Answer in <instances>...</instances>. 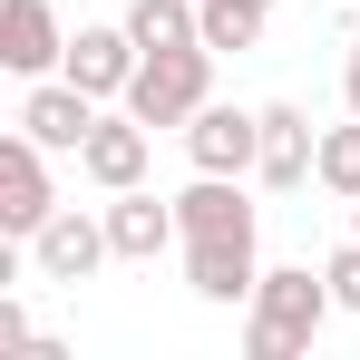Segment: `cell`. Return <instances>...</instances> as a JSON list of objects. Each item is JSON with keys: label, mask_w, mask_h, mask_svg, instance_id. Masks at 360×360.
<instances>
[{"label": "cell", "mask_w": 360, "mask_h": 360, "mask_svg": "<svg viewBox=\"0 0 360 360\" xmlns=\"http://www.w3.org/2000/svg\"><path fill=\"white\" fill-rule=\"evenodd\" d=\"M331 311H341V302H331V273H311V263H263V283L243 302V360H302L321 341Z\"/></svg>", "instance_id": "cell-1"}, {"label": "cell", "mask_w": 360, "mask_h": 360, "mask_svg": "<svg viewBox=\"0 0 360 360\" xmlns=\"http://www.w3.org/2000/svg\"><path fill=\"white\" fill-rule=\"evenodd\" d=\"M205 98H214V49L195 39V49H146L117 108H136L146 127H185L195 108H205Z\"/></svg>", "instance_id": "cell-2"}, {"label": "cell", "mask_w": 360, "mask_h": 360, "mask_svg": "<svg viewBox=\"0 0 360 360\" xmlns=\"http://www.w3.org/2000/svg\"><path fill=\"white\" fill-rule=\"evenodd\" d=\"M59 214V185H49V146L30 136V127H10L0 136V234L30 243L39 224Z\"/></svg>", "instance_id": "cell-3"}, {"label": "cell", "mask_w": 360, "mask_h": 360, "mask_svg": "<svg viewBox=\"0 0 360 360\" xmlns=\"http://www.w3.org/2000/svg\"><path fill=\"white\" fill-rule=\"evenodd\" d=\"M253 156H263V108L205 98V108L185 117V166H195V176H253Z\"/></svg>", "instance_id": "cell-4"}, {"label": "cell", "mask_w": 360, "mask_h": 360, "mask_svg": "<svg viewBox=\"0 0 360 360\" xmlns=\"http://www.w3.org/2000/svg\"><path fill=\"white\" fill-rule=\"evenodd\" d=\"M30 263H39V283H88L98 263H117V243H108V205L88 214V205H59L39 234H30Z\"/></svg>", "instance_id": "cell-5"}, {"label": "cell", "mask_w": 360, "mask_h": 360, "mask_svg": "<svg viewBox=\"0 0 360 360\" xmlns=\"http://www.w3.org/2000/svg\"><path fill=\"white\" fill-rule=\"evenodd\" d=\"M253 283H263V234H195L185 243V292L195 302L234 311V302H253Z\"/></svg>", "instance_id": "cell-6"}, {"label": "cell", "mask_w": 360, "mask_h": 360, "mask_svg": "<svg viewBox=\"0 0 360 360\" xmlns=\"http://www.w3.org/2000/svg\"><path fill=\"white\" fill-rule=\"evenodd\" d=\"M146 146H156V127L136 117V108H98L88 146H78V176L98 185V195H127V185H146Z\"/></svg>", "instance_id": "cell-7"}, {"label": "cell", "mask_w": 360, "mask_h": 360, "mask_svg": "<svg viewBox=\"0 0 360 360\" xmlns=\"http://www.w3.org/2000/svg\"><path fill=\"white\" fill-rule=\"evenodd\" d=\"M10 127H30L49 156H78V146H88V127H98V98L59 68V78H30V88H20V117H10Z\"/></svg>", "instance_id": "cell-8"}, {"label": "cell", "mask_w": 360, "mask_h": 360, "mask_svg": "<svg viewBox=\"0 0 360 360\" xmlns=\"http://www.w3.org/2000/svg\"><path fill=\"white\" fill-rule=\"evenodd\" d=\"M136 59H146V49H136V30H127V20H88V30L68 39V59H59V68L88 88V98H98V108H117L127 78H136Z\"/></svg>", "instance_id": "cell-9"}, {"label": "cell", "mask_w": 360, "mask_h": 360, "mask_svg": "<svg viewBox=\"0 0 360 360\" xmlns=\"http://www.w3.org/2000/svg\"><path fill=\"white\" fill-rule=\"evenodd\" d=\"M108 243H117V263H156V253H185L176 195H146V185L108 195Z\"/></svg>", "instance_id": "cell-10"}, {"label": "cell", "mask_w": 360, "mask_h": 360, "mask_svg": "<svg viewBox=\"0 0 360 360\" xmlns=\"http://www.w3.org/2000/svg\"><path fill=\"white\" fill-rule=\"evenodd\" d=\"M311 166H321V127L302 117L292 98H273V108H263V156H253V185L292 195V185H311Z\"/></svg>", "instance_id": "cell-11"}, {"label": "cell", "mask_w": 360, "mask_h": 360, "mask_svg": "<svg viewBox=\"0 0 360 360\" xmlns=\"http://www.w3.org/2000/svg\"><path fill=\"white\" fill-rule=\"evenodd\" d=\"M68 59V30L49 0H0V68L10 78H59Z\"/></svg>", "instance_id": "cell-12"}, {"label": "cell", "mask_w": 360, "mask_h": 360, "mask_svg": "<svg viewBox=\"0 0 360 360\" xmlns=\"http://www.w3.org/2000/svg\"><path fill=\"white\" fill-rule=\"evenodd\" d=\"M136 49H195L205 39V0H127Z\"/></svg>", "instance_id": "cell-13"}, {"label": "cell", "mask_w": 360, "mask_h": 360, "mask_svg": "<svg viewBox=\"0 0 360 360\" xmlns=\"http://www.w3.org/2000/svg\"><path fill=\"white\" fill-rule=\"evenodd\" d=\"M311 185H321V195H341V205L360 195V117L321 127V166H311Z\"/></svg>", "instance_id": "cell-14"}, {"label": "cell", "mask_w": 360, "mask_h": 360, "mask_svg": "<svg viewBox=\"0 0 360 360\" xmlns=\"http://www.w3.org/2000/svg\"><path fill=\"white\" fill-rule=\"evenodd\" d=\"M263 20L273 10H253V0H205V49H253Z\"/></svg>", "instance_id": "cell-15"}, {"label": "cell", "mask_w": 360, "mask_h": 360, "mask_svg": "<svg viewBox=\"0 0 360 360\" xmlns=\"http://www.w3.org/2000/svg\"><path fill=\"white\" fill-rule=\"evenodd\" d=\"M321 273H331V302H341V311H351V321H360V234L341 243V253H331Z\"/></svg>", "instance_id": "cell-16"}, {"label": "cell", "mask_w": 360, "mask_h": 360, "mask_svg": "<svg viewBox=\"0 0 360 360\" xmlns=\"http://www.w3.org/2000/svg\"><path fill=\"white\" fill-rule=\"evenodd\" d=\"M0 351H39V321H30L20 302H0Z\"/></svg>", "instance_id": "cell-17"}, {"label": "cell", "mask_w": 360, "mask_h": 360, "mask_svg": "<svg viewBox=\"0 0 360 360\" xmlns=\"http://www.w3.org/2000/svg\"><path fill=\"white\" fill-rule=\"evenodd\" d=\"M341 108L360 117V30H351V59H341Z\"/></svg>", "instance_id": "cell-18"}, {"label": "cell", "mask_w": 360, "mask_h": 360, "mask_svg": "<svg viewBox=\"0 0 360 360\" xmlns=\"http://www.w3.org/2000/svg\"><path fill=\"white\" fill-rule=\"evenodd\" d=\"M351 234H360V195H351Z\"/></svg>", "instance_id": "cell-19"}, {"label": "cell", "mask_w": 360, "mask_h": 360, "mask_svg": "<svg viewBox=\"0 0 360 360\" xmlns=\"http://www.w3.org/2000/svg\"><path fill=\"white\" fill-rule=\"evenodd\" d=\"M253 10H273V0H253Z\"/></svg>", "instance_id": "cell-20"}]
</instances>
